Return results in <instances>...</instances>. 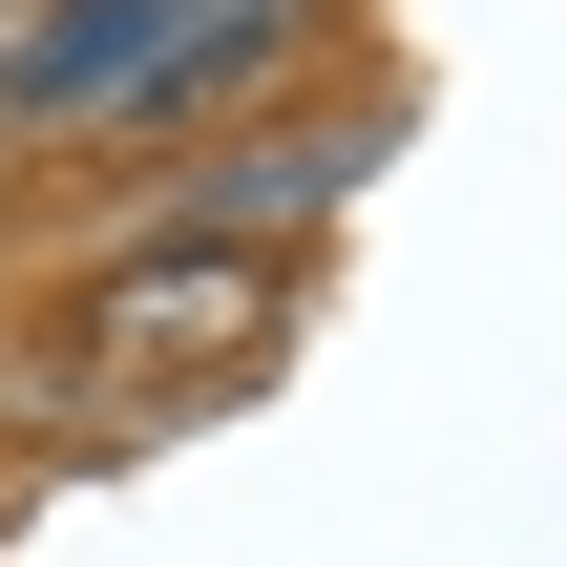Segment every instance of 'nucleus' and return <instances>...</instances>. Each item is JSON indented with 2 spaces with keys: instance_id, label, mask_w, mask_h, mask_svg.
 Instances as JSON below:
<instances>
[{
  "instance_id": "obj_1",
  "label": "nucleus",
  "mask_w": 567,
  "mask_h": 567,
  "mask_svg": "<svg viewBox=\"0 0 567 567\" xmlns=\"http://www.w3.org/2000/svg\"><path fill=\"white\" fill-rule=\"evenodd\" d=\"M316 0H21L0 42V147H126V126H210L252 63H295Z\"/></svg>"
},
{
  "instance_id": "obj_2",
  "label": "nucleus",
  "mask_w": 567,
  "mask_h": 567,
  "mask_svg": "<svg viewBox=\"0 0 567 567\" xmlns=\"http://www.w3.org/2000/svg\"><path fill=\"white\" fill-rule=\"evenodd\" d=\"M295 358V252H189V231H147V252H105L84 274V379L147 421H189V400H252Z\"/></svg>"
},
{
  "instance_id": "obj_3",
  "label": "nucleus",
  "mask_w": 567,
  "mask_h": 567,
  "mask_svg": "<svg viewBox=\"0 0 567 567\" xmlns=\"http://www.w3.org/2000/svg\"><path fill=\"white\" fill-rule=\"evenodd\" d=\"M379 147H400L379 105H337V126H274V147H168V168H147V231H189V252H274V231H316V210H337Z\"/></svg>"
},
{
  "instance_id": "obj_4",
  "label": "nucleus",
  "mask_w": 567,
  "mask_h": 567,
  "mask_svg": "<svg viewBox=\"0 0 567 567\" xmlns=\"http://www.w3.org/2000/svg\"><path fill=\"white\" fill-rule=\"evenodd\" d=\"M0 42H21V0H0Z\"/></svg>"
}]
</instances>
